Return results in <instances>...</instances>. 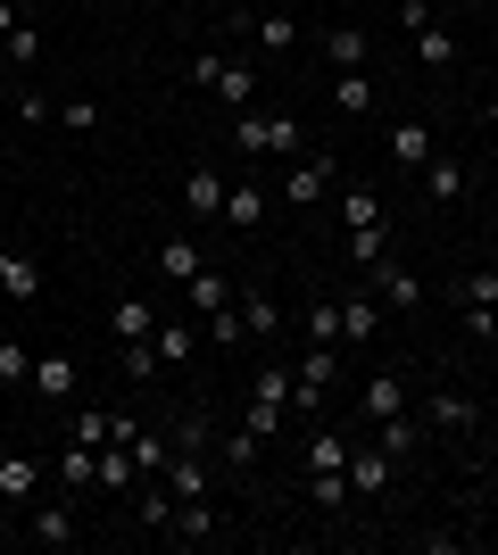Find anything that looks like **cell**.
Segmentation results:
<instances>
[{"mask_svg":"<svg viewBox=\"0 0 498 555\" xmlns=\"http://www.w3.org/2000/svg\"><path fill=\"white\" fill-rule=\"evenodd\" d=\"M233 141H241V158H283V166L308 150L299 116H283V108H241L233 116Z\"/></svg>","mask_w":498,"mask_h":555,"instance_id":"6da1fadb","label":"cell"},{"mask_svg":"<svg viewBox=\"0 0 498 555\" xmlns=\"http://www.w3.org/2000/svg\"><path fill=\"white\" fill-rule=\"evenodd\" d=\"M457 307H465L474 340H498V266H465L457 274Z\"/></svg>","mask_w":498,"mask_h":555,"instance_id":"7a4b0ae2","label":"cell"},{"mask_svg":"<svg viewBox=\"0 0 498 555\" xmlns=\"http://www.w3.org/2000/svg\"><path fill=\"white\" fill-rule=\"evenodd\" d=\"M332 183H341V166H332L324 150H299V158L283 166V199H299V208H316V199H332Z\"/></svg>","mask_w":498,"mask_h":555,"instance_id":"3957f363","label":"cell"},{"mask_svg":"<svg viewBox=\"0 0 498 555\" xmlns=\"http://www.w3.org/2000/svg\"><path fill=\"white\" fill-rule=\"evenodd\" d=\"M366 274H374V299H391V307H399V315H407V307H424V282L407 274V266H399V257H391V249H382L374 266H366Z\"/></svg>","mask_w":498,"mask_h":555,"instance_id":"277c9868","label":"cell"},{"mask_svg":"<svg viewBox=\"0 0 498 555\" xmlns=\"http://www.w3.org/2000/svg\"><path fill=\"white\" fill-rule=\"evenodd\" d=\"M25 531L42 539V547H75V539H84V522H75L67 489H59V498H42V506H34V522H25Z\"/></svg>","mask_w":498,"mask_h":555,"instance_id":"5b68a950","label":"cell"},{"mask_svg":"<svg viewBox=\"0 0 498 555\" xmlns=\"http://www.w3.org/2000/svg\"><path fill=\"white\" fill-rule=\"evenodd\" d=\"M225 191H233V183H225L216 166H191V175H183V216H191V224H200V216H225Z\"/></svg>","mask_w":498,"mask_h":555,"instance_id":"8992f818","label":"cell"},{"mask_svg":"<svg viewBox=\"0 0 498 555\" xmlns=\"http://www.w3.org/2000/svg\"><path fill=\"white\" fill-rule=\"evenodd\" d=\"M399 473V456H382V448H349V498H382Z\"/></svg>","mask_w":498,"mask_h":555,"instance_id":"52a82bcc","label":"cell"},{"mask_svg":"<svg viewBox=\"0 0 498 555\" xmlns=\"http://www.w3.org/2000/svg\"><path fill=\"white\" fill-rule=\"evenodd\" d=\"M50 473H59V489H67V498H84V489H100V448L67 440V448H59V464H50Z\"/></svg>","mask_w":498,"mask_h":555,"instance_id":"ba28073f","label":"cell"},{"mask_svg":"<svg viewBox=\"0 0 498 555\" xmlns=\"http://www.w3.org/2000/svg\"><path fill=\"white\" fill-rule=\"evenodd\" d=\"M291 382H299V406H316V398H324L332 382H341V365H332V340H316L308 357L291 365Z\"/></svg>","mask_w":498,"mask_h":555,"instance_id":"9c48e42d","label":"cell"},{"mask_svg":"<svg viewBox=\"0 0 498 555\" xmlns=\"http://www.w3.org/2000/svg\"><path fill=\"white\" fill-rule=\"evenodd\" d=\"M233 307H241V332H250V340L283 332V307H274V291H258V282H241V291H233Z\"/></svg>","mask_w":498,"mask_h":555,"instance_id":"30bf717a","label":"cell"},{"mask_svg":"<svg viewBox=\"0 0 498 555\" xmlns=\"http://www.w3.org/2000/svg\"><path fill=\"white\" fill-rule=\"evenodd\" d=\"M233 291H241V282H233V274H216V266H200V274L183 282V299H191V315H200V324H208L216 307H233Z\"/></svg>","mask_w":498,"mask_h":555,"instance_id":"8fae6325","label":"cell"},{"mask_svg":"<svg viewBox=\"0 0 498 555\" xmlns=\"http://www.w3.org/2000/svg\"><path fill=\"white\" fill-rule=\"evenodd\" d=\"M200 266H208V257L191 249L183 232H175V241H158V257H150V274H158V282H175V291H183V282L200 274Z\"/></svg>","mask_w":498,"mask_h":555,"instance_id":"7c38bea8","label":"cell"},{"mask_svg":"<svg viewBox=\"0 0 498 555\" xmlns=\"http://www.w3.org/2000/svg\"><path fill=\"white\" fill-rule=\"evenodd\" d=\"M266 208H274V199H266V191H258V175L225 191V224H233V232H258V224H266Z\"/></svg>","mask_w":498,"mask_h":555,"instance_id":"4fadbf2b","label":"cell"},{"mask_svg":"<svg viewBox=\"0 0 498 555\" xmlns=\"http://www.w3.org/2000/svg\"><path fill=\"white\" fill-rule=\"evenodd\" d=\"M142 481H150V473L133 464V448H100V489H108V498H133Z\"/></svg>","mask_w":498,"mask_h":555,"instance_id":"5bb4252c","label":"cell"},{"mask_svg":"<svg viewBox=\"0 0 498 555\" xmlns=\"http://www.w3.org/2000/svg\"><path fill=\"white\" fill-rule=\"evenodd\" d=\"M357 406H366V423H391V415H407V382H399V373H374Z\"/></svg>","mask_w":498,"mask_h":555,"instance_id":"9a60e30c","label":"cell"},{"mask_svg":"<svg viewBox=\"0 0 498 555\" xmlns=\"http://www.w3.org/2000/svg\"><path fill=\"white\" fill-rule=\"evenodd\" d=\"M75 382H84V373H75V357H67V348L34 357V390H42V398H75Z\"/></svg>","mask_w":498,"mask_h":555,"instance_id":"2e32d148","label":"cell"},{"mask_svg":"<svg viewBox=\"0 0 498 555\" xmlns=\"http://www.w3.org/2000/svg\"><path fill=\"white\" fill-rule=\"evenodd\" d=\"M150 340H158V365H191V357H200V324H183V315H175V324L158 315Z\"/></svg>","mask_w":498,"mask_h":555,"instance_id":"e0dca14e","label":"cell"},{"mask_svg":"<svg viewBox=\"0 0 498 555\" xmlns=\"http://www.w3.org/2000/svg\"><path fill=\"white\" fill-rule=\"evenodd\" d=\"M166 539H216V498H175Z\"/></svg>","mask_w":498,"mask_h":555,"instance_id":"ac0fdd59","label":"cell"},{"mask_svg":"<svg viewBox=\"0 0 498 555\" xmlns=\"http://www.w3.org/2000/svg\"><path fill=\"white\" fill-rule=\"evenodd\" d=\"M0 498H9V506L42 498V464H34V456H0Z\"/></svg>","mask_w":498,"mask_h":555,"instance_id":"d6986e66","label":"cell"},{"mask_svg":"<svg viewBox=\"0 0 498 555\" xmlns=\"http://www.w3.org/2000/svg\"><path fill=\"white\" fill-rule=\"evenodd\" d=\"M332 108H341V116H366V108H374V75H366V67H341V75H332Z\"/></svg>","mask_w":498,"mask_h":555,"instance_id":"ffe728a7","label":"cell"},{"mask_svg":"<svg viewBox=\"0 0 498 555\" xmlns=\"http://www.w3.org/2000/svg\"><path fill=\"white\" fill-rule=\"evenodd\" d=\"M424 415H432V431H474L482 406H474V398H457V390H440V398H424Z\"/></svg>","mask_w":498,"mask_h":555,"instance_id":"44dd1931","label":"cell"},{"mask_svg":"<svg viewBox=\"0 0 498 555\" xmlns=\"http://www.w3.org/2000/svg\"><path fill=\"white\" fill-rule=\"evenodd\" d=\"M324 59H332V67H366V59H374L366 25H332V34H324Z\"/></svg>","mask_w":498,"mask_h":555,"instance_id":"7402d4cb","label":"cell"},{"mask_svg":"<svg viewBox=\"0 0 498 555\" xmlns=\"http://www.w3.org/2000/svg\"><path fill=\"white\" fill-rule=\"evenodd\" d=\"M216 100L241 116L250 100H258V67H233V59H225V67H216Z\"/></svg>","mask_w":498,"mask_h":555,"instance_id":"603a6c76","label":"cell"},{"mask_svg":"<svg viewBox=\"0 0 498 555\" xmlns=\"http://www.w3.org/2000/svg\"><path fill=\"white\" fill-rule=\"evenodd\" d=\"M465 183H474V175H465L457 158H440V150L424 158V191H432V199H465Z\"/></svg>","mask_w":498,"mask_h":555,"instance_id":"cb8c5ba5","label":"cell"},{"mask_svg":"<svg viewBox=\"0 0 498 555\" xmlns=\"http://www.w3.org/2000/svg\"><path fill=\"white\" fill-rule=\"evenodd\" d=\"M158 481L175 489V498H208V464H200V456H166Z\"/></svg>","mask_w":498,"mask_h":555,"instance_id":"d4e9b609","label":"cell"},{"mask_svg":"<svg viewBox=\"0 0 498 555\" xmlns=\"http://www.w3.org/2000/svg\"><path fill=\"white\" fill-rule=\"evenodd\" d=\"M391 158L424 175V158H432V125H391Z\"/></svg>","mask_w":498,"mask_h":555,"instance_id":"484cf974","label":"cell"},{"mask_svg":"<svg viewBox=\"0 0 498 555\" xmlns=\"http://www.w3.org/2000/svg\"><path fill=\"white\" fill-rule=\"evenodd\" d=\"M166 448H175V456H208V448H216V423L208 415H183L175 431H166Z\"/></svg>","mask_w":498,"mask_h":555,"instance_id":"4316f807","label":"cell"},{"mask_svg":"<svg viewBox=\"0 0 498 555\" xmlns=\"http://www.w3.org/2000/svg\"><path fill=\"white\" fill-rule=\"evenodd\" d=\"M341 224H391V216H382V191H366V183H349V191H341Z\"/></svg>","mask_w":498,"mask_h":555,"instance_id":"83f0119b","label":"cell"},{"mask_svg":"<svg viewBox=\"0 0 498 555\" xmlns=\"http://www.w3.org/2000/svg\"><path fill=\"white\" fill-rule=\"evenodd\" d=\"M250 34H258V50H299V17H291V9H266Z\"/></svg>","mask_w":498,"mask_h":555,"instance_id":"f1b7e54d","label":"cell"},{"mask_svg":"<svg viewBox=\"0 0 498 555\" xmlns=\"http://www.w3.org/2000/svg\"><path fill=\"white\" fill-rule=\"evenodd\" d=\"M108 324H117V340H150V332H158V307H150V299H117Z\"/></svg>","mask_w":498,"mask_h":555,"instance_id":"f546056e","label":"cell"},{"mask_svg":"<svg viewBox=\"0 0 498 555\" xmlns=\"http://www.w3.org/2000/svg\"><path fill=\"white\" fill-rule=\"evenodd\" d=\"M0 291H9V299H42V274H34L17 249H0Z\"/></svg>","mask_w":498,"mask_h":555,"instance_id":"4dcf8cb0","label":"cell"},{"mask_svg":"<svg viewBox=\"0 0 498 555\" xmlns=\"http://www.w3.org/2000/svg\"><path fill=\"white\" fill-rule=\"evenodd\" d=\"M416 59L424 67H457V34L449 25H416Z\"/></svg>","mask_w":498,"mask_h":555,"instance_id":"1f68e13d","label":"cell"},{"mask_svg":"<svg viewBox=\"0 0 498 555\" xmlns=\"http://www.w3.org/2000/svg\"><path fill=\"white\" fill-rule=\"evenodd\" d=\"M416 440H424V431H416V423H407V415H391V423H374V448H382V456H416Z\"/></svg>","mask_w":498,"mask_h":555,"instance_id":"d6a6232c","label":"cell"},{"mask_svg":"<svg viewBox=\"0 0 498 555\" xmlns=\"http://www.w3.org/2000/svg\"><path fill=\"white\" fill-rule=\"evenodd\" d=\"M382 332V307L374 299H341V340H374Z\"/></svg>","mask_w":498,"mask_h":555,"instance_id":"836d02e7","label":"cell"},{"mask_svg":"<svg viewBox=\"0 0 498 555\" xmlns=\"http://www.w3.org/2000/svg\"><path fill=\"white\" fill-rule=\"evenodd\" d=\"M250 398H266V406H299V382H291V365H266L258 382H250Z\"/></svg>","mask_w":498,"mask_h":555,"instance_id":"e575fe53","label":"cell"},{"mask_svg":"<svg viewBox=\"0 0 498 555\" xmlns=\"http://www.w3.org/2000/svg\"><path fill=\"white\" fill-rule=\"evenodd\" d=\"M308 473H349V440H341V431H316L308 440Z\"/></svg>","mask_w":498,"mask_h":555,"instance_id":"d590c367","label":"cell"},{"mask_svg":"<svg viewBox=\"0 0 498 555\" xmlns=\"http://www.w3.org/2000/svg\"><path fill=\"white\" fill-rule=\"evenodd\" d=\"M34 382V348L25 340H0V390H25Z\"/></svg>","mask_w":498,"mask_h":555,"instance_id":"8d00e7d4","label":"cell"},{"mask_svg":"<svg viewBox=\"0 0 498 555\" xmlns=\"http://www.w3.org/2000/svg\"><path fill=\"white\" fill-rule=\"evenodd\" d=\"M258 431H250V423H241V431H233V440H216V464H233V473H250V464H258Z\"/></svg>","mask_w":498,"mask_h":555,"instance_id":"74e56055","label":"cell"},{"mask_svg":"<svg viewBox=\"0 0 498 555\" xmlns=\"http://www.w3.org/2000/svg\"><path fill=\"white\" fill-rule=\"evenodd\" d=\"M133 514H142L150 531H166V522H175V489H166V481H150L142 498H133Z\"/></svg>","mask_w":498,"mask_h":555,"instance_id":"f35d334b","label":"cell"},{"mask_svg":"<svg viewBox=\"0 0 498 555\" xmlns=\"http://www.w3.org/2000/svg\"><path fill=\"white\" fill-rule=\"evenodd\" d=\"M308 498L324 514H341V506H349V473H308Z\"/></svg>","mask_w":498,"mask_h":555,"instance_id":"ab89813d","label":"cell"},{"mask_svg":"<svg viewBox=\"0 0 498 555\" xmlns=\"http://www.w3.org/2000/svg\"><path fill=\"white\" fill-rule=\"evenodd\" d=\"M200 340H216V348H241L250 332H241V307H216L208 324H200Z\"/></svg>","mask_w":498,"mask_h":555,"instance_id":"60d3db41","label":"cell"},{"mask_svg":"<svg viewBox=\"0 0 498 555\" xmlns=\"http://www.w3.org/2000/svg\"><path fill=\"white\" fill-rule=\"evenodd\" d=\"M382 249H391V224H357L349 232V257H357V266H374Z\"/></svg>","mask_w":498,"mask_h":555,"instance_id":"b9f144b4","label":"cell"},{"mask_svg":"<svg viewBox=\"0 0 498 555\" xmlns=\"http://www.w3.org/2000/svg\"><path fill=\"white\" fill-rule=\"evenodd\" d=\"M117 348H125V373H133V382L158 373V340H117Z\"/></svg>","mask_w":498,"mask_h":555,"instance_id":"7bdbcfd3","label":"cell"},{"mask_svg":"<svg viewBox=\"0 0 498 555\" xmlns=\"http://www.w3.org/2000/svg\"><path fill=\"white\" fill-rule=\"evenodd\" d=\"M9 59H17V67H34V59H42V25H34V17L9 34Z\"/></svg>","mask_w":498,"mask_h":555,"instance_id":"ee69618b","label":"cell"},{"mask_svg":"<svg viewBox=\"0 0 498 555\" xmlns=\"http://www.w3.org/2000/svg\"><path fill=\"white\" fill-rule=\"evenodd\" d=\"M283 423H291V406H266V398H250V431H258V440H274Z\"/></svg>","mask_w":498,"mask_h":555,"instance_id":"f6af8a7d","label":"cell"},{"mask_svg":"<svg viewBox=\"0 0 498 555\" xmlns=\"http://www.w3.org/2000/svg\"><path fill=\"white\" fill-rule=\"evenodd\" d=\"M308 332H316V340H341V299H316L308 307Z\"/></svg>","mask_w":498,"mask_h":555,"instance_id":"bcb514c9","label":"cell"},{"mask_svg":"<svg viewBox=\"0 0 498 555\" xmlns=\"http://www.w3.org/2000/svg\"><path fill=\"white\" fill-rule=\"evenodd\" d=\"M59 125H67V133H92V125H100V100H67V108H59Z\"/></svg>","mask_w":498,"mask_h":555,"instance_id":"7dc6e473","label":"cell"},{"mask_svg":"<svg viewBox=\"0 0 498 555\" xmlns=\"http://www.w3.org/2000/svg\"><path fill=\"white\" fill-rule=\"evenodd\" d=\"M75 440H84V448H108V415H100V406H84V415H75Z\"/></svg>","mask_w":498,"mask_h":555,"instance_id":"c3c4849f","label":"cell"},{"mask_svg":"<svg viewBox=\"0 0 498 555\" xmlns=\"http://www.w3.org/2000/svg\"><path fill=\"white\" fill-rule=\"evenodd\" d=\"M216 67H225V59H216V50H200V59H191L183 75H191V83H200V92H216Z\"/></svg>","mask_w":498,"mask_h":555,"instance_id":"681fc988","label":"cell"},{"mask_svg":"<svg viewBox=\"0 0 498 555\" xmlns=\"http://www.w3.org/2000/svg\"><path fill=\"white\" fill-rule=\"evenodd\" d=\"M17 25H25V0H0V42H9Z\"/></svg>","mask_w":498,"mask_h":555,"instance_id":"f907efd6","label":"cell"},{"mask_svg":"<svg viewBox=\"0 0 498 555\" xmlns=\"http://www.w3.org/2000/svg\"><path fill=\"white\" fill-rule=\"evenodd\" d=\"M482 116H490V125H498V92H490V100H482Z\"/></svg>","mask_w":498,"mask_h":555,"instance_id":"816d5d0a","label":"cell"},{"mask_svg":"<svg viewBox=\"0 0 498 555\" xmlns=\"http://www.w3.org/2000/svg\"><path fill=\"white\" fill-rule=\"evenodd\" d=\"M0 522H9V498H0Z\"/></svg>","mask_w":498,"mask_h":555,"instance_id":"f5cc1de1","label":"cell"}]
</instances>
